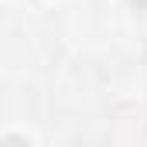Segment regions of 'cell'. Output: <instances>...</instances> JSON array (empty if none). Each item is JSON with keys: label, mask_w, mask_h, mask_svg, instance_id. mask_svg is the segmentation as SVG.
I'll return each instance as SVG.
<instances>
[{"label": "cell", "mask_w": 147, "mask_h": 147, "mask_svg": "<svg viewBox=\"0 0 147 147\" xmlns=\"http://www.w3.org/2000/svg\"><path fill=\"white\" fill-rule=\"evenodd\" d=\"M0 147H31V144H28L24 137H17V134H10V137H3V140H0Z\"/></svg>", "instance_id": "obj_1"}]
</instances>
